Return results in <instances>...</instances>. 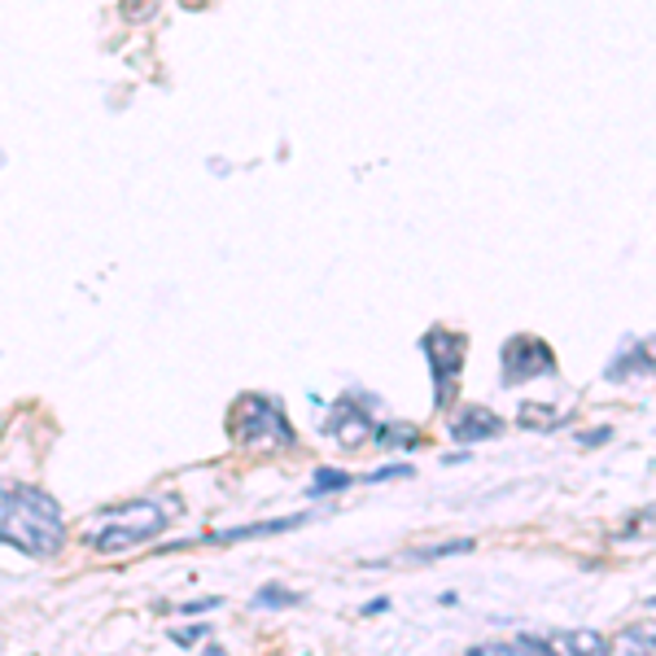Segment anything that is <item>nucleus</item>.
I'll return each instance as SVG.
<instances>
[{
    "instance_id": "nucleus-8",
    "label": "nucleus",
    "mask_w": 656,
    "mask_h": 656,
    "mask_svg": "<svg viewBox=\"0 0 656 656\" xmlns=\"http://www.w3.org/2000/svg\"><path fill=\"white\" fill-rule=\"evenodd\" d=\"M302 516H290V521H259V525H241V529H223V534H211V543H241V538H259V534H281V529H293Z\"/></svg>"
},
{
    "instance_id": "nucleus-10",
    "label": "nucleus",
    "mask_w": 656,
    "mask_h": 656,
    "mask_svg": "<svg viewBox=\"0 0 656 656\" xmlns=\"http://www.w3.org/2000/svg\"><path fill=\"white\" fill-rule=\"evenodd\" d=\"M552 648H569V653H608V639L604 635H595V630H578V635H561V639H552Z\"/></svg>"
},
{
    "instance_id": "nucleus-13",
    "label": "nucleus",
    "mask_w": 656,
    "mask_h": 656,
    "mask_svg": "<svg viewBox=\"0 0 656 656\" xmlns=\"http://www.w3.org/2000/svg\"><path fill=\"white\" fill-rule=\"evenodd\" d=\"M460 552H473V543H468V538H460V543H437L430 552H412V556H403V561H437V556H460Z\"/></svg>"
},
{
    "instance_id": "nucleus-14",
    "label": "nucleus",
    "mask_w": 656,
    "mask_h": 656,
    "mask_svg": "<svg viewBox=\"0 0 656 656\" xmlns=\"http://www.w3.org/2000/svg\"><path fill=\"white\" fill-rule=\"evenodd\" d=\"M254 604H259V608H268V604H272V608H285V604H297V595H293V591H281V586H263V591L254 595Z\"/></svg>"
},
{
    "instance_id": "nucleus-2",
    "label": "nucleus",
    "mask_w": 656,
    "mask_h": 656,
    "mask_svg": "<svg viewBox=\"0 0 656 656\" xmlns=\"http://www.w3.org/2000/svg\"><path fill=\"white\" fill-rule=\"evenodd\" d=\"M175 504H158V499H137L128 508H110L105 512V525L88 534V547L101 552V556H114V552H128L137 543L153 538L158 529H166Z\"/></svg>"
},
{
    "instance_id": "nucleus-16",
    "label": "nucleus",
    "mask_w": 656,
    "mask_h": 656,
    "mask_svg": "<svg viewBox=\"0 0 656 656\" xmlns=\"http://www.w3.org/2000/svg\"><path fill=\"white\" fill-rule=\"evenodd\" d=\"M206 608H219V599H193V604H184L180 613H206Z\"/></svg>"
},
{
    "instance_id": "nucleus-11",
    "label": "nucleus",
    "mask_w": 656,
    "mask_h": 656,
    "mask_svg": "<svg viewBox=\"0 0 656 656\" xmlns=\"http://www.w3.org/2000/svg\"><path fill=\"white\" fill-rule=\"evenodd\" d=\"M617 648H622V653H644V648H653L656 653V626H635V630H626Z\"/></svg>"
},
{
    "instance_id": "nucleus-4",
    "label": "nucleus",
    "mask_w": 656,
    "mask_h": 656,
    "mask_svg": "<svg viewBox=\"0 0 656 656\" xmlns=\"http://www.w3.org/2000/svg\"><path fill=\"white\" fill-rule=\"evenodd\" d=\"M464 351L468 342L460 333H442L434 329L425 337V355H430V367H434V398L437 407H446L455 398V381H460V367H464Z\"/></svg>"
},
{
    "instance_id": "nucleus-7",
    "label": "nucleus",
    "mask_w": 656,
    "mask_h": 656,
    "mask_svg": "<svg viewBox=\"0 0 656 656\" xmlns=\"http://www.w3.org/2000/svg\"><path fill=\"white\" fill-rule=\"evenodd\" d=\"M499 430H504V421L495 412H486V407H468V412H460L451 421V437L455 442H482V437H495Z\"/></svg>"
},
{
    "instance_id": "nucleus-1",
    "label": "nucleus",
    "mask_w": 656,
    "mask_h": 656,
    "mask_svg": "<svg viewBox=\"0 0 656 656\" xmlns=\"http://www.w3.org/2000/svg\"><path fill=\"white\" fill-rule=\"evenodd\" d=\"M0 543L27 556H58L67 547V521L49 491L0 482Z\"/></svg>"
},
{
    "instance_id": "nucleus-3",
    "label": "nucleus",
    "mask_w": 656,
    "mask_h": 656,
    "mask_svg": "<svg viewBox=\"0 0 656 656\" xmlns=\"http://www.w3.org/2000/svg\"><path fill=\"white\" fill-rule=\"evenodd\" d=\"M232 437L245 446H293L285 407L263 394H241L232 403Z\"/></svg>"
},
{
    "instance_id": "nucleus-12",
    "label": "nucleus",
    "mask_w": 656,
    "mask_h": 656,
    "mask_svg": "<svg viewBox=\"0 0 656 656\" xmlns=\"http://www.w3.org/2000/svg\"><path fill=\"white\" fill-rule=\"evenodd\" d=\"M346 486H351V477L342 468H320L311 482V495H329V491H346Z\"/></svg>"
},
{
    "instance_id": "nucleus-15",
    "label": "nucleus",
    "mask_w": 656,
    "mask_h": 656,
    "mask_svg": "<svg viewBox=\"0 0 656 656\" xmlns=\"http://www.w3.org/2000/svg\"><path fill=\"white\" fill-rule=\"evenodd\" d=\"M206 635V626H184V630H171V644H198Z\"/></svg>"
},
{
    "instance_id": "nucleus-6",
    "label": "nucleus",
    "mask_w": 656,
    "mask_h": 656,
    "mask_svg": "<svg viewBox=\"0 0 656 656\" xmlns=\"http://www.w3.org/2000/svg\"><path fill=\"white\" fill-rule=\"evenodd\" d=\"M376 421L367 416L364 407H355L351 398H342L337 407H333V421H329V434L337 437L342 446H364V442H372L376 437Z\"/></svg>"
},
{
    "instance_id": "nucleus-17",
    "label": "nucleus",
    "mask_w": 656,
    "mask_h": 656,
    "mask_svg": "<svg viewBox=\"0 0 656 656\" xmlns=\"http://www.w3.org/2000/svg\"><path fill=\"white\" fill-rule=\"evenodd\" d=\"M599 442H608V430H595V434H583V446H599Z\"/></svg>"
},
{
    "instance_id": "nucleus-18",
    "label": "nucleus",
    "mask_w": 656,
    "mask_h": 656,
    "mask_svg": "<svg viewBox=\"0 0 656 656\" xmlns=\"http://www.w3.org/2000/svg\"><path fill=\"white\" fill-rule=\"evenodd\" d=\"M653 604H656V599H653Z\"/></svg>"
},
{
    "instance_id": "nucleus-5",
    "label": "nucleus",
    "mask_w": 656,
    "mask_h": 656,
    "mask_svg": "<svg viewBox=\"0 0 656 656\" xmlns=\"http://www.w3.org/2000/svg\"><path fill=\"white\" fill-rule=\"evenodd\" d=\"M556 372V355L543 337H512L504 346V385H521V381H534V376H552Z\"/></svg>"
},
{
    "instance_id": "nucleus-9",
    "label": "nucleus",
    "mask_w": 656,
    "mask_h": 656,
    "mask_svg": "<svg viewBox=\"0 0 656 656\" xmlns=\"http://www.w3.org/2000/svg\"><path fill=\"white\" fill-rule=\"evenodd\" d=\"M569 416L565 412H547V403H525L521 407V425L525 430H556V425H565Z\"/></svg>"
}]
</instances>
